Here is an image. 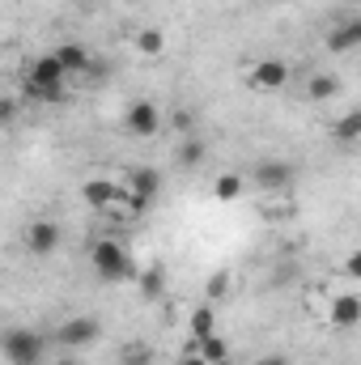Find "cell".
Wrapping results in <instances>:
<instances>
[{
	"instance_id": "obj_1",
	"label": "cell",
	"mask_w": 361,
	"mask_h": 365,
	"mask_svg": "<svg viewBox=\"0 0 361 365\" xmlns=\"http://www.w3.org/2000/svg\"><path fill=\"white\" fill-rule=\"evenodd\" d=\"M64 81H68V73L60 68V60L47 51V56H39V60H30V68H26V93L34 98V102H60L64 98Z\"/></svg>"
},
{
	"instance_id": "obj_2",
	"label": "cell",
	"mask_w": 361,
	"mask_h": 365,
	"mask_svg": "<svg viewBox=\"0 0 361 365\" xmlns=\"http://www.w3.org/2000/svg\"><path fill=\"white\" fill-rule=\"evenodd\" d=\"M0 357L9 365H43L47 361V336L34 327H9L0 336Z\"/></svg>"
},
{
	"instance_id": "obj_3",
	"label": "cell",
	"mask_w": 361,
	"mask_h": 365,
	"mask_svg": "<svg viewBox=\"0 0 361 365\" xmlns=\"http://www.w3.org/2000/svg\"><path fill=\"white\" fill-rule=\"evenodd\" d=\"M90 264H93V272L102 276V280H132V276H136V264H132L128 247L115 242V238H98V242H93Z\"/></svg>"
},
{
	"instance_id": "obj_4",
	"label": "cell",
	"mask_w": 361,
	"mask_h": 365,
	"mask_svg": "<svg viewBox=\"0 0 361 365\" xmlns=\"http://www.w3.org/2000/svg\"><path fill=\"white\" fill-rule=\"evenodd\" d=\"M123 128H128L136 140H149V136H158V132H162V110H158V102H149V98H136V102L123 110Z\"/></svg>"
},
{
	"instance_id": "obj_5",
	"label": "cell",
	"mask_w": 361,
	"mask_h": 365,
	"mask_svg": "<svg viewBox=\"0 0 361 365\" xmlns=\"http://www.w3.org/2000/svg\"><path fill=\"white\" fill-rule=\"evenodd\" d=\"M98 336H102V323H98L93 314L64 319V323L56 327V344H60V349H90Z\"/></svg>"
},
{
	"instance_id": "obj_6",
	"label": "cell",
	"mask_w": 361,
	"mask_h": 365,
	"mask_svg": "<svg viewBox=\"0 0 361 365\" xmlns=\"http://www.w3.org/2000/svg\"><path fill=\"white\" fill-rule=\"evenodd\" d=\"M60 242H64V234H60V225H56V221H30V225H26V251H30L34 259L56 255V251H60Z\"/></svg>"
},
{
	"instance_id": "obj_7",
	"label": "cell",
	"mask_w": 361,
	"mask_h": 365,
	"mask_svg": "<svg viewBox=\"0 0 361 365\" xmlns=\"http://www.w3.org/2000/svg\"><path fill=\"white\" fill-rule=\"evenodd\" d=\"M51 56L60 60V68H64L68 77H90V73H102V68H98V60H93V51L86 47V43H60Z\"/></svg>"
},
{
	"instance_id": "obj_8",
	"label": "cell",
	"mask_w": 361,
	"mask_h": 365,
	"mask_svg": "<svg viewBox=\"0 0 361 365\" xmlns=\"http://www.w3.org/2000/svg\"><path fill=\"white\" fill-rule=\"evenodd\" d=\"M298 179V170L289 166V162H255V170H251V182L260 187V191H285V187H293Z\"/></svg>"
},
{
	"instance_id": "obj_9",
	"label": "cell",
	"mask_w": 361,
	"mask_h": 365,
	"mask_svg": "<svg viewBox=\"0 0 361 365\" xmlns=\"http://www.w3.org/2000/svg\"><path fill=\"white\" fill-rule=\"evenodd\" d=\"M247 81L255 86V90H285L289 86V64L285 60H260L251 73H247Z\"/></svg>"
},
{
	"instance_id": "obj_10",
	"label": "cell",
	"mask_w": 361,
	"mask_h": 365,
	"mask_svg": "<svg viewBox=\"0 0 361 365\" xmlns=\"http://www.w3.org/2000/svg\"><path fill=\"white\" fill-rule=\"evenodd\" d=\"M123 187H128L136 200L153 204V200H158V191H162V175H158L153 166H136V170H128V175H123Z\"/></svg>"
},
{
	"instance_id": "obj_11",
	"label": "cell",
	"mask_w": 361,
	"mask_h": 365,
	"mask_svg": "<svg viewBox=\"0 0 361 365\" xmlns=\"http://www.w3.org/2000/svg\"><path fill=\"white\" fill-rule=\"evenodd\" d=\"M327 319H332L336 327H345V331H349V327H357V323H361V297H357V293H336V297H332Z\"/></svg>"
},
{
	"instance_id": "obj_12",
	"label": "cell",
	"mask_w": 361,
	"mask_h": 365,
	"mask_svg": "<svg viewBox=\"0 0 361 365\" xmlns=\"http://www.w3.org/2000/svg\"><path fill=\"white\" fill-rule=\"evenodd\" d=\"M357 43H361V21L357 17H349V21H340V26L327 30V51H336V56H349Z\"/></svg>"
},
{
	"instance_id": "obj_13",
	"label": "cell",
	"mask_w": 361,
	"mask_h": 365,
	"mask_svg": "<svg viewBox=\"0 0 361 365\" xmlns=\"http://www.w3.org/2000/svg\"><path fill=\"white\" fill-rule=\"evenodd\" d=\"M81 195H86V204L90 208H115V195H119V182H111V179H90L86 187H81Z\"/></svg>"
},
{
	"instance_id": "obj_14",
	"label": "cell",
	"mask_w": 361,
	"mask_h": 365,
	"mask_svg": "<svg viewBox=\"0 0 361 365\" xmlns=\"http://www.w3.org/2000/svg\"><path fill=\"white\" fill-rule=\"evenodd\" d=\"M195 353H200L208 365H230V344H225L217 331H213V336H204V340L195 344Z\"/></svg>"
},
{
	"instance_id": "obj_15",
	"label": "cell",
	"mask_w": 361,
	"mask_h": 365,
	"mask_svg": "<svg viewBox=\"0 0 361 365\" xmlns=\"http://www.w3.org/2000/svg\"><path fill=\"white\" fill-rule=\"evenodd\" d=\"M217 331V314H213V306H195L191 310V340L187 344H200L204 336H213Z\"/></svg>"
},
{
	"instance_id": "obj_16",
	"label": "cell",
	"mask_w": 361,
	"mask_h": 365,
	"mask_svg": "<svg viewBox=\"0 0 361 365\" xmlns=\"http://www.w3.org/2000/svg\"><path fill=\"white\" fill-rule=\"evenodd\" d=\"M204 158H208V145H204L200 136H191V140L179 145V166H200Z\"/></svg>"
},
{
	"instance_id": "obj_17",
	"label": "cell",
	"mask_w": 361,
	"mask_h": 365,
	"mask_svg": "<svg viewBox=\"0 0 361 365\" xmlns=\"http://www.w3.org/2000/svg\"><path fill=\"white\" fill-rule=\"evenodd\" d=\"M336 90H340V81H336V77H327V73H315V77H310V86H306V93H310L315 102H327Z\"/></svg>"
},
{
	"instance_id": "obj_18",
	"label": "cell",
	"mask_w": 361,
	"mask_h": 365,
	"mask_svg": "<svg viewBox=\"0 0 361 365\" xmlns=\"http://www.w3.org/2000/svg\"><path fill=\"white\" fill-rule=\"evenodd\" d=\"M162 47H166V34L162 30H141L136 34V51L141 56H162Z\"/></svg>"
},
{
	"instance_id": "obj_19",
	"label": "cell",
	"mask_w": 361,
	"mask_h": 365,
	"mask_svg": "<svg viewBox=\"0 0 361 365\" xmlns=\"http://www.w3.org/2000/svg\"><path fill=\"white\" fill-rule=\"evenodd\" d=\"M361 136V110H349L340 123H336V140H345V145H353Z\"/></svg>"
},
{
	"instance_id": "obj_20",
	"label": "cell",
	"mask_w": 361,
	"mask_h": 365,
	"mask_svg": "<svg viewBox=\"0 0 361 365\" xmlns=\"http://www.w3.org/2000/svg\"><path fill=\"white\" fill-rule=\"evenodd\" d=\"M213 195H217V200H238V195H243V179H238V175H221L217 187H213Z\"/></svg>"
},
{
	"instance_id": "obj_21",
	"label": "cell",
	"mask_w": 361,
	"mask_h": 365,
	"mask_svg": "<svg viewBox=\"0 0 361 365\" xmlns=\"http://www.w3.org/2000/svg\"><path fill=\"white\" fill-rule=\"evenodd\" d=\"M149 361H153L149 344H128V349H123V357H119V365H149Z\"/></svg>"
},
{
	"instance_id": "obj_22",
	"label": "cell",
	"mask_w": 361,
	"mask_h": 365,
	"mask_svg": "<svg viewBox=\"0 0 361 365\" xmlns=\"http://www.w3.org/2000/svg\"><path fill=\"white\" fill-rule=\"evenodd\" d=\"M17 119V102L13 98H0V128H9Z\"/></svg>"
},
{
	"instance_id": "obj_23",
	"label": "cell",
	"mask_w": 361,
	"mask_h": 365,
	"mask_svg": "<svg viewBox=\"0 0 361 365\" xmlns=\"http://www.w3.org/2000/svg\"><path fill=\"white\" fill-rule=\"evenodd\" d=\"M225 289H230V276H225V272H217L213 280H208V293H213V297H221Z\"/></svg>"
},
{
	"instance_id": "obj_24",
	"label": "cell",
	"mask_w": 361,
	"mask_h": 365,
	"mask_svg": "<svg viewBox=\"0 0 361 365\" xmlns=\"http://www.w3.org/2000/svg\"><path fill=\"white\" fill-rule=\"evenodd\" d=\"M153 293H162V272H149V276H145V297H153Z\"/></svg>"
},
{
	"instance_id": "obj_25",
	"label": "cell",
	"mask_w": 361,
	"mask_h": 365,
	"mask_svg": "<svg viewBox=\"0 0 361 365\" xmlns=\"http://www.w3.org/2000/svg\"><path fill=\"white\" fill-rule=\"evenodd\" d=\"M175 128H179V132L195 128V115H191V110H179V115H175Z\"/></svg>"
},
{
	"instance_id": "obj_26",
	"label": "cell",
	"mask_w": 361,
	"mask_h": 365,
	"mask_svg": "<svg viewBox=\"0 0 361 365\" xmlns=\"http://www.w3.org/2000/svg\"><path fill=\"white\" fill-rule=\"evenodd\" d=\"M183 365H208V361L195 353V344H187V353H183Z\"/></svg>"
},
{
	"instance_id": "obj_27",
	"label": "cell",
	"mask_w": 361,
	"mask_h": 365,
	"mask_svg": "<svg viewBox=\"0 0 361 365\" xmlns=\"http://www.w3.org/2000/svg\"><path fill=\"white\" fill-rule=\"evenodd\" d=\"M345 272H349L353 280H357V276H361V255H349V264H345Z\"/></svg>"
},
{
	"instance_id": "obj_28",
	"label": "cell",
	"mask_w": 361,
	"mask_h": 365,
	"mask_svg": "<svg viewBox=\"0 0 361 365\" xmlns=\"http://www.w3.org/2000/svg\"><path fill=\"white\" fill-rule=\"evenodd\" d=\"M255 365H289V357H280V353H268V357H260Z\"/></svg>"
},
{
	"instance_id": "obj_29",
	"label": "cell",
	"mask_w": 361,
	"mask_h": 365,
	"mask_svg": "<svg viewBox=\"0 0 361 365\" xmlns=\"http://www.w3.org/2000/svg\"><path fill=\"white\" fill-rule=\"evenodd\" d=\"M51 365H81V361H73V357H56Z\"/></svg>"
}]
</instances>
